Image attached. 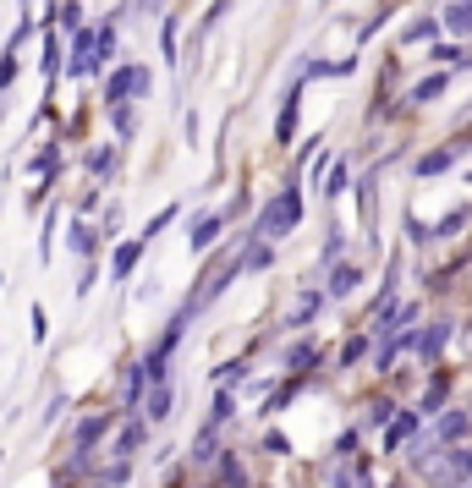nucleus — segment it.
<instances>
[{"instance_id": "nucleus-22", "label": "nucleus", "mask_w": 472, "mask_h": 488, "mask_svg": "<svg viewBox=\"0 0 472 488\" xmlns=\"http://www.w3.org/2000/svg\"><path fill=\"white\" fill-rule=\"evenodd\" d=\"M445 335H450V324H434V329H423V340H418V352L423 357H434L440 345H445Z\"/></svg>"}, {"instance_id": "nucleus-14", "label": "nucleus", "mask_w": 472, "mask_h": 488, "mask_svg": "<svg viewBox=\"0 0 472 488\" xmlns=\"http://www.w3.org/2000/svg\"><path fill=\"white\" fill-rule=\"evenodd\" d=\"M467 434H472V417H467V411H450L445 423H440V439H445V445H456V439H467Z\"/></svg>"}, {"instance_id": "nucleus-2", "label": "nucleus", "mask_w": 472, "mask_h": 488, "mask_svg": "<svg viewBox=\"0 0 472 488\" xmlns=\"http://www.w3.org/2000/svg\"><path fill=\"white\" fill-rule=\"evenodd\" d=\"M132 94H149V66H116L110 83H105V105H126Z\"/></svg>"}, {"instance_id": "nucleus-13", "label": "nucleus", "mask_w": 472, "mask_h": 488, "mask_svg": "<svg viewBox=\"0 0 472 488\" xmlns=\"http://www.w3.org/2000/svg\"><path fill=\"white\" fill-rule=\"evenodd\" d=\"M440 28H445L440 17H418L407 33H401V44H434V33H440Z\"/></svg>"}, {"instance_id": "nucleus-31", "label": "nucleus", "mask_w": 472, "mask_h": 488, "mask_svg": "<svg viewBox=\"0 0 472 488\" xmlns=\"http://www.w3.org/2000/svg\"><path fill=\"white\" fill-rule=\"evenodd\" d=\"M72 247H78V253H94V231H88V226H78V231H72Z\"/></svg>"}, {"instance_id": "nucleus-24", "label": "nucleus", "mask_w": 472, "mask_h": 488, "mask_svg": "<svg viewBox=\"0 0 472 488\" xmlns=\"http://www.w3.org/2000/svg\"><path fill=\"white\" fill-rule=\"evenodd\" d=\"M226 417H231V390H220V395H215V411H209V428H220Z\"/></svg>"}, {"instance_id": "nucleus-32", "label": "nucleus", "mask_w": 472, "mask_h": 488, "mask_svg": "<svg viewBox=\"0 0 472 488\" xmlns=\"http://www.w3.org/2000/svg\"><path fill=\"white\" fill-rule=\"evenodd\" d=\"M171 220H176V208H165V215H154V220H149V231H143V236H154V231H165V226H171Z\"/></svg>"}, {"instance_id": "nucleus-19", "label": "nucleus", "mask_w": 472, "mask_h": 488, "mask_svg": "<svg viewBox=\"0 0 472 488\" xmlns=\"http://www.w3.org/2000/svg\"><path fill=\"white\" fill-rule=\"evenodd\" d=\"M368 345H374V335H352V340L341 345V368H357V363L368 357Z\"/></svg>"}, {"instance_id": "nucleus-8", "label": "nucleus", "mask_w": 472, "mask_h": 488, "mask_svg": "<svg viewBox=\"0 0 472 488\" xmlns=\"http://www.w3.org/2000/svg\"><path fill=\"white\" fill-rule=\"evenodd\" d=\"M357 281H363V269L335 263V269H329V297H352V291H357Z\"/></svg>"}, {"instance_id": "nucleus-11", "label": "nucleus", "mask_w": 472, "mask_h": 488, "mask_svg": "<svg viewBox=\"0 0 472 488\" xmlns=\"http://www.w3.org/2000/svg\"><path fill=\"white\" fill-rule=\"evenodd\" d=\"M440 23H445L450 33H472V0H450Z\"/></svg>"}, {"instance_id": "nucleus-18", "label": "nucleus", "mask_w": 472, "mask_h": 488, "mask_svg": "<svg viewBox=\"0 0 472 488\" xmlns=\"http://www.w3.org/2000/svg\"><path fill=\"white\" fill-rule=\"evenodd\" d=\"M319 308H324V291H308V297L297 302V313H292L286 324H292V329H302V324H313V313H319Z\"/></svg>"}, {"instance_id": "nucleus-21", "label": "nucleus", "mask_w": 472, "mask_h": 488, "mask_svg": "<svg viewBox=\"0 0 472 488\" xmlns=\"http://www.w3.org/2000/svg\"><path fill=\"white\" fill-rule=\"evenodd\" d=\"M445 94V72H434V78H423L418 88H412V99L407 105H429V99H440Z\"/></svg>"}, {"instance_id": "nucleus-25", "label": "nucleus", "mask_w": 472, "mask_h": 488, "mask_svg": "<svg viewBox=\"0 0 472 488\" xmlns=\"http://www.w3.org/2000/svg\"><path fill=\"white\" fill-rule=\"evenodd\" d=\"M110 165H116V149H94V154H88V170H94V176H105Z\"/></svg>"}, {"instance_id": "nucleus-23", "label": "nucleus", "mask_w": 472, "mask_h": 488, "mask_svg": "<svg viewBox=\"0 0 472 488\" xmlns=\"http://www.w3.org/2000/svg\"><path fill=\"white\" fill-rule=\"evenodd\" d=\"M308 363H313V340H297L292 352H286V368H292V373H302Z\"/></svg>"}, {"instance_id": "nucleus-26", "label": "nucleus", "mask_w": 472, "mask_h": 488, "mask_svg": "<svg viewBox=\"0 0 472 488\" xmlns=\"http://www.w3.org/2000/svg\"><path fill=\"white\" fill-rule=\"evenodd\" d=\"M390 411H395L390 401H374V406H368V428H384V423H390Z\"/></svg>"}, {"instance_id": "nucleus-12", "label": "nucleus", "mask_w": 472, "mask_h": 488, "mask_svg": "<svg viewBox=\"0 0 472 488\" xmlns=\"http://www.w3.org/2000/svg\"><path fill=\"white\" fill-rule=\"evenodd\" d=\"M418 423H423V417H418V411H401V417H395V423H390V434H384V445L395 450L401 439H412V434H418Z\"/></svg>"}, {"instance_id": "nucleus-16", "label": "nucleus", "mask_w": 472, "mask_h": 488, "mask_svg": "<svg viewBox=\"0 0 472 488\" xmlns=\"http://www.w3.org/2000/svg\"><path fill=\"white\" fill-rule=\"evenodd\" d=\"M275 263V253H269V242H253L247 253H242V274H258V269H269Z\"/></svg>"}, {"instance_id": "nucleus-3", "label": "nucleus", "mask_w": 472, "mask_h": 488, "mask_svg": "<svg viewBox=\"0 0 472 488\" xmlns=\"http://www.w3.org/2000/svg\"><path fill=\"white\" fill-rule=\"evenodd\" d=\"M407 324H418V302H395V308H384V313H379L374 340H384V335H407Z\"/></svg>"}, {"instance_id": "nucleus-4", "label": "nucleus", "mask_w": 472, "mask_h": 488, "mask_svg": "<svg viewBox=\"0 0 472 488\" xmlns=\"http://www.w3.org/2000/svg\"><path fill=\"white\" fill-rule=\"evenodd\" d=\"M110 434V411H99V417H83V423H78V434H72V450H78V461L99 445Z\"/></svg>"}, {"instance_id": "nucleus-20", "label": "nucleus", "mask_w": 472, "mask_h": 488, "mask_svg": "<svg viewBox=\"0 0 472 488\" xmlns=\"http://www.w3.org/2000/svg\"><path fill=\"white\" fill-rule=\"evenodd\" d=\"M143 439H149V423H132V428H121V439H116V456L126 461V456H132V450H138Z\"/></svg>"}, {"instance_id": "nucleus-10", "label": "nucleus", "mask_w": 472, "mask_h": 488, "mask_svg": "<svg viewBox=\"0 0 472 488\" xmlns=\"http://www.w3.org/2000/svg\"><path fill=\"white\" fill-rule=\"evenodd\" d=\"M171 384H160V390H149V401H143V423H165V417H171Z\"/></svg>"}, {"instance_id": "nucleus-7", "label": "nucleus", "mask_w": 472, "mask_h": 488, "mask_svg": "<svg viewBox=\"0 0 472 488\" xmlns=\"http://www.w3.org/2000/svg\"><path fill=\"white\" fill-rule=\"evenodd\" d=\"M440 477H445V483H472V450H467V445H450Z\"/></svg>"}, {"instance_id": "nucleus-15", "label": "nucleus", "mask_w": 472, "mask_h": 488, "mask_svg": "<svg viewBox=\"0 0 472 488\" xmlns=\"http://www.w3.org/2000/svg\"><path fill=\"white\" fill-rule=\"evenodd\" d=\"M297 94H302V88L292 83V94H286V105H281V126H275L281 143H292V132H297Z\"/></svg>"}, {"instance_id": "nucleus-9", "label": "nucleus", "mask_w": 472, "mask_h": 488, "mask_svg": "<svg viewBox=\"0 0 472 488\" xmlns=\"http://www.w3.org/2000/svg\"><path fill=\"white\" fill-rule=\"evenodd\" d=\"M220 226H226V215H209V220H198V231L187 236V247H192V253H209V247H215V236H220Z\"/></svg>"}, {"instance_id": "nucleus-6", "label": "nucleus", "mask_w": 472, "mask_h": 488, "mask_svg": "<svg viewBox=\"0 0 472 488\" xmlns=\"http://www.w3.org/2000/svg\"><path fill=\"white\" fill-rule=\"evenodd\" d=\"M99 66V33H78V44H72V78H88Z\"/></svg>"}, {"instance_id": "nucleus-27", "label": "nucleus", "mask_w": 472, "mask_h": 488, "mask_svg": "<svg viewBox=\"0 0 472 488\" xmlns=\"http://www.w3.org/2000/svg\"><path fill=\"white\" fill-rule=\"evenodd\" d=\"M55 66H60V44H55V33H44V72L55 78Z\"/></svg>"}, {"instance_id": "nucleus-17", "label": "nucleus", "mask_w": 472, "mask_h": 488, "mask_svg": "<svg viewBox=\"0 0 472 488\" xmlns=\"http://www.w3.org/2000/svg\"><path fill=\"white\" fill-rule=\"evenodd\" d=\"M450 165H456V149H434V154L418 160V176H440V170H450Z\"/></svg>"}, {"instance_id": "nucleus-33", "label": "nucleus", "mask_w": 472, "mask_h": 488, "mask_svg": "<svg viewBox=\"0 0 472 488\" xmlns=\"http://www.w3.org/2000/svg\"><path fill=\"white\" fill-rule=\"evenodd\" d=\"M329 488H352V477H347L341 466H335V472H329Z\"/></svg>"}, {"instance_id": "nucleus-29", "label": "nucleus", "mask_w": 472, "mask_h": 488, "mask_svg": "<svg viewBox=\"0 0 472 488\" xmlns=\"http://www.w3.org/2000/svg\"><path fill=\"white\" fill-rule=\"evenodd\" d=\"M341 187H347V165H335V170H329V181H324V198H335Z\"/></svg>"}, {"instance_id": "nucleus-1", "label": "nucleus", "mask_w": 472, "mask_h": 488, "mask_svg": "<svg viewBox=\"0 0 472 488\" xmlns=\"http://www.w3.org/2000/svg\"><path fill=\"white\" fill-rule=\"evenodd\" d=\"M302 220V198H297V187H286L275 203H269L264 208V215H258V226H253V236H264V242H275V236H286L292 226Z\"/></svg>"}, {"instance_id": "nucleus-5", "label": "nucleus", "mask_w": 472, "mask_h": 488, "mask_svg": "<svg viewBox=\"0 0 472 488\" xmlns=\"http://www.w3.org/2000/svg\"><path fill=\"white\" fill-rule=\"evenodd\" d=\"M143 247H149V236H132V242H121V247H116V258H110V281H132V269H138Z\"/></svg>"}, {"instance_id": "nucleus-30", "label": "nucleus", "mask_w": 472, "mask_h": 488, "mask_svg": "<svg viewBox=\"0 0 472 488\" xmlns=\"http://www.w3.org/2000/svg\"><path fill=\"white\" fill-rule=\"evenodd\" d=\"M110 115H116V132H121V137H126V132H132V105H116V110H110Z\"/></svg>"}, {"instance_id": "nucleus-28", "label": "nucleus", "mask_w": 472, "mask_h": 488, "mask_svg": "<svg viewBox=\"0 0 472 488\" xmlns=\"http://www.w3.org/2000/svg\"><path fill=\"white\" fill-rule=\"evenodd\" d=\"M434 60H445V66H467V55H461L456 44H434Z\"/></svg>"}]
</instances>
